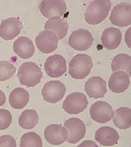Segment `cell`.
Wrapping results in <instances>:
<instances>
[{"label":"cell","instance_id":"6da1fadb","mask_svg":"<svg viewBox=\"0 0 131 147\" xmlns=\"http://www.w3.org/2000/svg\"><path fill=\"white\" fill-rule=\"evenodd\" d=\"M111 7L109 0H96L92 2L86 9L85 18L89 24H98L107 17Z\"/></svg>","mask_w":131,"mask_h":147},{"label":"cell","instance_id":"7a4b0ae2","mask_svg":"<svg viewBox=\"0 0 131 147\" xmlns=\"http://www.w3.org/2000/svg\"><path fill=\"white\" fill-rule=\"evenodd\" d=\"M42 76L41 69L33 62L23 63L18 71V77L20 84L27 88H32L38 84Z\"/></svg>","mask_w":131,"mask_h":147},{"label":"cell","instance_id":"3957f363","mask_svg":"<svg viewBox=\"0 0 131 147\" xmlns=\"http://www.w3.org/2000/svg\"><path fill=\"white\" fill-rule=\"evenodd\" d=\"M93 67V60L90 56L85 54H78L70 61L69 73L73 79L82 80L89 75Z\"/></svg>","mask_w":131,"mask_h":147},{"label":"cell","instance_id":"277c9868","mask_svg":"<svg viewBox=\"0 0 131 147\" xmlns=\"http://www.w3.org/2000/svg\"><path fill=\"white\" fill-rule=\"evenodd\" d=\"M88 103L87 98L84 93L76 92L67 97L63 101L62 108L68 114L77 115L87 108Z\"/></svg>","mask_w":131,"mask_h":147},{"label":"cell","instance_id":"5b68a950","mask_svg":"<svg viewBox=\"0 0 131 147\" xmlns=\"http://www.w3.org/2000/svg\"><path fill=\"white\" fill-rule=\"evenodd\" d=\"M94 40L92 35L88 30L79 29L73 32L70 35L68 44L76 51H85L92 46Z\"/></svg>","mask_w":131,"mask_h":147},{"label":"cell","instance_id":"8992f818","mask_svg":"<svg viewBox=\"0 0 131 147\" xmlns=\"http://www.w3.org/2000/svg\"><path fill=\"white\" fill-rule=\"evenodd\" d=\"M112 24L124 27L131 24V5L129 3H121L114 6L109 18Z\"/></svg>","mask_w":131,"mask_h":147},{"label":"cell","instance_id":"52a82bcc","mask_svg":"<svg viewBox=\"0 0 131 147\" xmlns=\"http://www.w3.org/2000/svg\"><path fill=\"white\" fill-rule=\"evenodd\" d=\"M66 87L59 81H51L45 84L42 89V95L44 100L49 103H56L63 98Z\"/></svg>","mask_w":131,"mask_h":147},{"label":"cell","instance_id":"ba28073f","mask_svg":"<svg viewBox=\"0 0 131 147\" xmlns=\"http://www.w3.org/2000/svg\"><path fill=\"white\" fill-rule=\"evenodd\" d=\"M63 127L68 132L67 141L68 143H77L86 134V125L79 118L72 117L69 119L65 122Z\"/></svg>","mask_w":131,"mask_h":147},{"label":"cell","instance_id":"9c48e42d","mask_svg":"<svg viewBox=\"0 0 131 147\" xmlns=\"http://www.w3.org/2000/svg\"><path fill=\"white\" fill-rule=\"evenodd\" d=\"M35 42L38 49L43 53H50L58 48V39L56 34L49 30L42 31L39 33Z\"/></svg>","mask_w":131,"mask_h":147},{"label":"cell","instance_id":"30bf717a","mask_svg":"<svg viewBox=\"0 0 131 147\" xmlns=\"http://www.w3.org/2000/svg\"><path fill=\"white\" fill-rule=\"evenodd\" d=\"M39 8L44 16L48 19L53 17H63L67 11V5L64 1L44 0Z\"/></svg>","mask_w":131,"mask_h":147},{"label":"cell","instance_id":"8fae6325","mask_svg":"<svg viewBox=\"0 0 131 147\" xmlns=\"http://www.w3.org/2000/svg\"><path fill=\"white\" fill-rule=\"evenodd\" d=\"M90 116L94 121L99 123H105L113 117L112 107L107 102L98 101L91 106Z\"/></svg>","mask_w":131,"mask_h":147},{"label":"cell","instance_id":"7c38bea8","mask_svg":"<svg viewBox=\"0 0 131 147\" xmlns=\"http://www.w3.org/2000/svg\"><path fill=\"white\" fill-rule=\"evenodd\" d=\"M44 68L50 77H60L67 72L66 60L60 54L49 56L45 63Z\"/></svg>","mask_w":131,"mask_h":147},{"label":"cell","instance_id":"4fadbf2b","mask_svg":"<svg viewBox=\"0 0 131 147\" xmlns=\"http://www.w3.org/2000/svg\"><path fill=\"white\" fill-rule=\"evenodd\" d=\"M22 27L19 18H9L3 21L0 25V37L5 40H12L19 35Z\"/></svg>","mask_w":131,"mask_h":147},{"label":"cell","instance_id":"5bb4252c","mask_svg":"<svg viewBox=\"0 0 131 147\" xmlns=\"http://www.w3.org/2000/svg\"><path fill=\"white\" fill-rule=\"evenodd\" d=\"M44 136L49 143L52 145H60L68 138V132L61 125L51 124L45 128Z\"/></svg>","mask_w":131,"mask_h":147},{"label":"cell","instance_id":"9a60e30c","mask_svg":"<svg viewBox=\"0 0 131 147\" xmlns=\"http://www.w3.org/2000/svg\"><path fill=\"white\" fill-rule=\"evenodd\" d=\"M85 90L90 98H103L107 92V83L100 77H93L86 82Z\"/></svg>","mask_w":131,"mask_h":147},{"label":"cell","instance_id":"2e32d148","mask_svg":"<svg viewBox=\"0 0 131 147\" xmlns=\"http://www.w3.org/2000/svg\"><path fill=\"white\" fill-rule=\"evenodd\" d=\"M129 76L124 71H117L112 74L109 80V86L111 91L116 93L124 92L129 88Z\"/></svg>","mask_w":131,"mask_h":147},{"label":"cell","instance_id":"e0dca14e","mask_svg":"<svg viewBox=\"0 0 131 147\" xmlns=\"http://www.w3.org/2000/svg\"><path fill=\"white\" fill-rule=\"evenodd\" d=\"M13 49L19 57L24 59L31 58L35 53V47L31 40L25 36L19 37L15 40Z\"/></svg>","mask_w":131,"mask_h":147},{"label":"cell","instance_id":"ac0fdd59","mask_svg":"<svg viewBox=\"0 0 131 147\" xmlns=\"http://www.w3.org/2000/svg\"><path fill=\"white\" fill-rule=\"evenodd\" d=\"M95 139L101 145L112 146L117 144L119 136L115 129L109 126H103L97 130Z\"/></svg>","mask_w":131,"mask_h":147},{"label":"cell","instance_id":"d6986e66","mask_svg":"<svg viewBox=\"0 0 131 147\" xmlns=\"http://www.w3.org/2000/svg\"><path fill=\"white\" fill-rule=\"evenodd\" d=\"M103 47L109 50H113L119 47L122 40V34L117 28L109 27L103 31L101 37Z\"/></svg>","mask_w":131,"mask_h":147},{"label":"cell","instance_id":"ffe728a7","mask_svg":"<svg viewBox=\"0 0 131 147\" xmlns=\"http://www.w3.org/2000/svg\"><path fill=\"white\" fill-rule=\"evenodd\" d=\"M68 24L67 20L59 17H53L49 19L45 24V30L52 31L56 34L58 40L63 39L67 33Z\"/></svg>","mask_w":131,"mask_h":147},{"label":"cell","instance_id":"44dd1931","mask_svg":"<svg viewBox=\"0 0 131 147\" xmlns=\"http://www.w3.org/2000/svg\"><path fill=\"white\" fill-rule=\"evenodd\" d=\"M29 101V94L25 89L21 88L12 90L9 96L11 106L16 109H21L26 106Z\"/></svg>","mask_w":131,"mask_h":147},{"label":"cell","instance_id":"7402d4cb","mask_svg":"<svg viewBox=\"0 0 131 147\" xmlns=\"http://www.w3.org/2000/svg\"><path fill=\"white\" fill-rule=\"evenodd\" d=\"M113 121L114 125L120 129L126 130L131 127V109L120 107L114 112Z\"/></svg>","mask_w":131,"mask_h":147},{"label":"cell","instance_id":"603a6c76","mask_svg":"<svg viewBox=\"0 0 131 147\" xmlns=\"http://www.w3.org/2000/svg\"><path fill=\"white\" fill-rule=\"evenodd\" d=\"M111 67L113 72L124 71L130 77L131 76V56L124 53L118 54L112 60Z\"/></svg>","mask_w":131,"mask_h":147},{"label":"cell","instance_id":"cb8c5ba5","mask_svg":"<svg viewBox=\"0 0 131 147\" xmlns=\"http://www.w3.org/2000/svg\"><path fill=\"white\" fill-rule=\"evenodd\" d=\"M38 123V115L34 110L24 111L18 119L19 126L25 129L33 128Z\"/></svg>","mask_w":131,"mask_h":147},{"label":"cell","instance_id":"d4e9b609","mask_svg":"<svg viewBox=\"0 0 131 147\" xmlns=\"http://www.w3.org/2000/svg\"><path fill=\"white\" fill-rule=\"evenodd\" d=\"M20 147H43L42 139L34 132L25 133L21 137Z\"/></svg>","mask_w":131,"mask_h":147},{"label":"cell","instance_id":"484cf974","mask_svg":"<svg viewBox=\"0 0 131 147\" xmlns=\"http://www.w3.org/2000/svg\"><path fill=\"white\" fill-rule=\"evenodd\" d=\"M16 72V67L7 61H0V81H5L10 79Z\"/></svg>","mask_w":131,"mask_h":147},{"label":"cell","instance_id":"4316f807","mask_svg":"<svg viewBox=\"0 0 131 147\" xmlns=\"http://www.w3.org/2000/svg\"><path fill=\"white\" fill-rule=\"evenodd\" d=\"M12 117L9 111L0 109V130L7 129L12 122Z\"/></svg>","mask_w":131,"mask_h":147},{"label":"cell","instance_id":"83f0119b","mask_svg":"<svg viewBox=\"0 0 131 147\" xmlns=\"http://www.w3.org/2000/svg\"><path fill=\"white\" fill-rule=\"evenodd\" d=\"M0 147H16V140L11 135H3L0 137Z\"/></svg>","mask_w":131,"mask_h":147},{"label":"cell","instance_id":"f1b7e54d","mask_svg":"<svg viewBox=\"0 0 131 147\" xmlns=\"http://www.w3.org/2000/svg\"><path fill=\"white\" fill-rule=\"evenodd\" d=\"M77 147H98V146L92 140H85Z\"/></svg>","mask_w":131,"mask_h":147},{"label":"cell","instance_id":"f546056e","mask_svg":"<svg viewBox=\"0 0 131 147\" xmlns=\"http://www.w3.org/2000/svg\"><path fill=\"white\" fill-rule=\"evenodd\" d=\"M6 101V97L3 91L0 90V106L4 105Z\"/></svg>","mask_w":131,"mask_h":147}]
</instances>
